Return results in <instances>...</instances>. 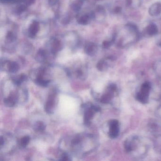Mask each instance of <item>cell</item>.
<instances>
[{"instance_id":"6da1fadb","label":"cell","mask_w":161,"mask_h":161,"mask_svg":"<svg viewBox=\"0 0 161 161\" xmlns=\"http://www.w3.org/2000/svg\"><path fill=\"white\" fill-rule=\"evenodd\" d=\"M124 146L129 154L137 159L145 157L149 149L147 141L137 136L127 138L124 142Z\"/></svg>"},{"instance_id":"7a4b0ae2","label":"cell","mask_w":161,"mask_h":161,"mask_svg":"<svg viewBox=\"0 0 161 161\" xmlns=\"http://www.w3.org/2000/svg\"><path fill=\"white\" fill-rule=\"evenodd\" d=\"M124 31L125 35L117 41L118 48H123L137 42L141 37V33L139 32L137 26L133 23H128L125 25Z\"/></svg>"},{"instance_id":"3957f363","label":"cell","mask_w":161,"mask_h":161,"mask_svg":"<svg viewBox=\"0 0 161 161\" xmlns=\"http://www.w3.org/2000/svg\"><path fill=\"white\" fill-rule=\"evenodd\" d=\"M151 86L149 82H145L142 84L136 95L138 101L143 104H146L149 101V94Z\"/></svg>"},{"instance_id":"277c9868","label":"cell","mask_w":161,"mask_h":161,"mask_svg":"<svg viewBox=\"0 0 161 161\" xmlns=\"http://www.w3.org/2000/svg\"><path fill=\"white\" fill-rule=\"evenodd\" d=\"M86 108L84 114V123L85 125L88 126L91 123V120L93 119L96 112L101 111V108L97 105L93 104H86Z\"/></svg>"},{"instance_id":"5b68a950","label":"cell","mask_w":161,"mask_h":161,"mask_svg":"<svg viewBox=\"0 0 161 161\" xmlns=\"http://www.w3.org/2000/svg\"><path fill=\"white\" fill-rule=\"evenodd\" d=\"M117 89V86L115 84H110L107 87L106 92L100 99L101 102L105 104L110 103L114 97Z\"/></svg>"},{"instance_id":"8992f818","label":"cell","mask_w":161,"mask_h":161,"mask_svg":"<svg viewBox=\"0 0 161 161\" xmlns=\"http://www.w3.org/2000/svg\"><path fill=\"white\" fill-rule=\"evenodd\" d=\"M108 135L112 139L117 138L120 133L119 122L116 120H112L109 121Z\"/></svg>"},{"instance_id":"52a82bcc","label":"cell","mask_w":161,"mask_h":161,"mask_svg":"<svg viewBox=\"0 0 161 161\" xmlns=\"http://www.w3.org/2000/svg\"><path fill=\"white\" fill-rule=\"evenodd\" d=\"M56 91H53L51 93H50L48 96L47 102L45 104V111L47 113L51 114L53 112L55 106V98H56Z\"/></svg>"},{"instance_id":"ba28073f","label":"cell","mask_w":161,"mask_h":161,"mask_svg":"<svg viewBox=\"0 0 161 161\" xmlns=\"http://www.w3.org/2000/svg\"><path fill=\"white\" fill-rule=\"evenodd\" d=\"M149 130L155 136H161V122L155 120H152L148 123Z\"/></svg>"},{"instance_id":"9c48e42d","label":"cell","mask_w":161,"mask_h":161,"mask_svg":"<svg viewBox=\"0 0 161 161\" xmlns=\"http://www.w3.org/2000/svg\"><path fill=\"white\" fill-rule=\"evenodd\" d=\"M158 33V28L154 23H151L147 25L144 29L143 35L146 37H152L156 35Z\"/></svg>"},{"instance_id":"30bf717a","label":"cell","mask_w":161,"mask_h":161,"mask_svg":"<svg viewBox=\"0 0 161 161\" xmlns=\"http://www.w3.org/2000/svg\"><path fill=\"white\" fill-rule=\"evenodd\" d=\"M149 14L152 17H158L161 14V3L156 2L149 7Z\"/></svg>"},{"instance_id":"8fae6325","label":"cell","mask_w":161,"mask_h":161,"mask_svg":"<svg viewBox=\"0 0 161 161\" xmlns=\"http://www.w3.org/2000/svg\"><path fill=\"white\" fill-rule=\"evenodd\" d=\"M17 101V96L15 95L11 94L7 98L4 99L3 102L7 107H12L15 106Z\"/></svg>"},{"instance_id":"7c38bea8","label":"cell","mask_w":161,"mask_h":161,"mask_svg":"<svg viewBox=\"0 0 161 161\" xmlns=\"http://www.w3.org/2000/svg\"><path fill=\"white\" fill-rule=\"evenodd\" d=\"M51 80L45 79L43 77H36L34 79V82L38 86L42 87H46L48 86Z\"/></svg>"},{"instance_id":"4fadbf2b","label":"cell","mask_w":161,"mask_h":161,"mask_svg":"<svg viewBox=\"0 0 161 161\" xmlns=\"http://www.w3.org/2000/svg\"><path fill=\"white\" fill-rule=\"evenodd\" d=\"M155 73L158 78L161 80V59L156 61L153 65Z\"/></svg>"},{"instance_id":"5bb4252c","label":"cell","mask_w":161,"mask_h":161,"mask_svg":"<svg viewBox=\"0 0 161 161\" xmlns=\"http://www.w3.org/2000/svg\"><path fill=\"white\" fill-rule=\"evenodd\" d=\"M27 79V76L24 74H21L17 77H15L12 79L13 83L17 86H20L24 81Z\"/></svg>"},{"instance_id":"9a60e30c","label":"cell","mask_w":161,"mask_h":161,"mask_svg":"<svg viewBox=\"0 0 161 161\" xmlns=\"http://www.w3.org/2000/svg\"><path fill=\"white\" fill-rule=\"evenodd\" d=\"M46 126L43 122L41 121H37L33 125V129L37 132H42L44 131Z\"/></svg>"},{"instance_id":"2e32d148","label":"cell","mask_w":161,"mask_h":161,"mask_svg":"<svg viewBox=\"0 0 161 161\" xmlns=\"http://www.w3.org/2000/svg\"><path fill=\"white\" fill-rule=\"evenodd\" d=\"M30 138L28 136H25L20 139L19 142V146L20 148L26 147L30 142Z\"/></svg>"},{"instance_id":"e0dca14e","label":"cell","mask_w":161,"mask_h":161,"mask_svg":"<svg viewBox=\"0 0 161 161\" xmlns=\"http://www.w3.org/2000/svg\"><path fill=\"white\" fill-rule=\"evenodd\" d=\"M19 69V65L15 62L11 63L8 67V71L10 73H14L17 72Z\"/></svg>"},{"instance_id":"ac0fdd59","label":"cell","mask_w":161,"mask_h":161,"mask_svg":"<svg viewBox=\"0 0 161 161\" xmlns=\"http://www.w3.org/2000/svg\"><path fill=\"white\" fill-rule=\"evenodd\" d=\"M134 7L135 6L138 7V5L141 4V2L140 0H127L126 2V5L128 7Z\"/></svg>"},{"instance_id":"d6986e66","label":"cell","mask_w":161,"mask_h":161,"mask_svg":"<svg viewBox=\"0 0 161 161\" xmlns=\"http://www.w3.org/2000/svg\"><path fill=\"white\" fill-rule=\"evenodd\" d=\"M108 67V64L107 62L104 61H101L97 65V68L98 70L100 71H104L107 69Z\"/></svg>"},{"instance_id":"ffe728a7","label":"cell","mask_w":161,"mask_h":161,"mask_svg":"<svg viewBox=\"0 0 161 161\" xmlns=\"http://www.w3.org/2000/svg\"><path fill=\"white\" fill-rule=\"evenodd\" d=\"M59 160H60V161H70L71 159H70L69 155L67 154V153H64L61 155V157Z\"/></svg>"},{"instance_id":"44dd1931","label":"cell","mask_w":161,"mask_h":161,"mask_svg":"<svg viewBox=\"0 0 161 161\" xmlns=\"http://www.w3.org/2000/svg\"><path fill=\"white\" fill-rule=\"evenodd\" d=\"M121 11H122V9L119 6H117V7H116L114 10V12L116 14H119L121 12Z\"/></svg>"},{"instance_id":"7402d4cb","label":"cell","mask_w":161,"mask_h":161,"mask_svg":"<svg viewBox=\"0 0 161 161\" xmlns=\"http://www.w3.org/2000/svg\"><path fill=\"white\" fill-rule=\"evenodd\" d=\"M156 115L158 116L159 118L161 119V106L158 108L156 111Z\"/></svg>"},{"instance_id":"603a6c76","label":"cell","mask_w":161,"mask_h":161,"mask_svg":"<svg viewBox=\"0 0 161 161\" xmlns=\"http://www.w3.org/2000/svg\"><path fill=\"white\" fill-rule=\"evenodd\" d=\"M157 45H158L159 47H161V41H160L159 42H158V43H157Z\"/></svg>"}]
</instances>
